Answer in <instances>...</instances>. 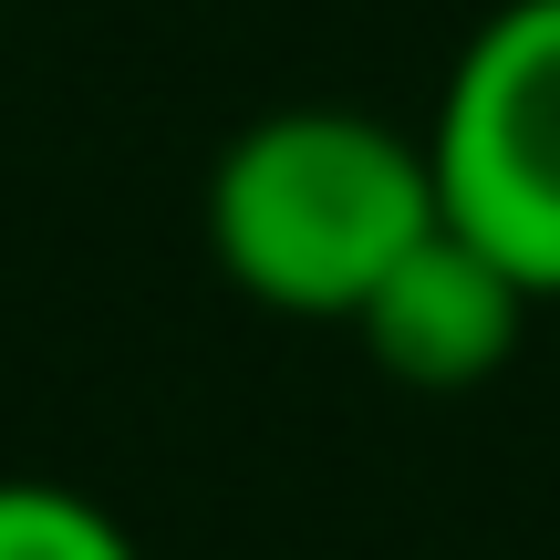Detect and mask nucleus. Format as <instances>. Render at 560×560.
Returning a JSON list of instances; mask_svg holds the SVG:
<instances>
[{
    "instance_id": "nucleus-1",
    "label": "nucleus",
    "mask_w": 560,
    "mask_h": 560,
    "mask_svg": "<svg viewBox=\"0 0 560 560\" xmlns=\"http://www.w3.org/2000/svg\"><path fill=\"white\" fill-rule=\"evenodd\" d=\"M436 166L425 136L353 104H280L240 125L208 166V249L249 301L291 322H353L384 270L436 240Z\"/></svg>"
},
{
    "instance_id": "nucleus-2",
    "label": "nucleus",
    "mask_w": 560,
    "mask_h": 560,
    "mask_svg": "<svg viewBox=\"0 0 560 560\" xmlns=\"http://www.w3.org/2000/svg\"><path fill=\"white\" fill-rule=\"evenodd\" d=\"M425 166L446 229L478 240L529 301H560V0H499L467 32Z\"/></svg>"
},
{
    "instance_id": "nucleus-3",
    "label": "nucleus",
    "mask_w": 560,
    "mask_h": 560,
    "mask_svg": "<svg viewBox=\"0 0 560 560\" xmlns=\"http://www.w3.org/2000/svg\"><path fill=\"white\" fill-rule=\"evenodd\" d=\"M529 312H540V301L488 260L478 240L436 229V240H416L395 270H384V291L353 312V332H363V353H374L395 384L457 395V384H488L509 353H520Z\"/></svg>"
},
{
    "instance_id": "nucleus-4",
    "label": "nucleus",
    "mask_w": 560,
    "mask_h": 560,
    "mask_svg": "<svg viewBox=\"0 0 560 560\" xmlns=\"http://www.w3.org/2000/svg\"><path fill=\"white\" fill-rule=\"evenodd\" d=\"M0 560H145L104 499L62 478H0Z\"/></svg>"
}]
</instances>
